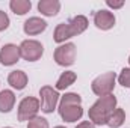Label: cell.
<instances>
[{
    "label": "cell",
    "mask_w": 130,
    "mask_h": 128,
    "mask_svg": "<svg viewBox=\"0 0 130 128\" xmlns=\"http://www.w3.org/2000/svg\"><path fill=\"white\" fill-rule=\"evenodd\" d=\"M8 27H9V17H8L6 12L0 11V32L6 30Z\"/></svg>",
    "instance_id": "obj_21"
},
{
    "label": "cell",
    "mask_w": 130,
    "mask_h": 128,
    "mask_svg": "<svg viewBox=\"0 0 130 128\" xmlns=\"http://www.w3.org/2000/svg\"><path fill=\"white\" fill-rule=\"evenodd\" d=\"M27 128H48V122H47V119H44L41 116H35L29 121Z\"/></svg>",
    "instance_id": "obj_19"
},
{
    "label": "cell",
    "mask_w": 130,
    "mask_h": 128,
    "mask_svg": "<svg viewBox=\"0 0 130 128\" xmlns=\"http://www.w3.org/2000/svg\"><path fill=\"white\" fill-rule=\"evenodd\" d=\"M94 24L101 30H109L115 26V15L106 9L97 11L94 15Z\"/></svg>",
    "instance_id": "obj_9"
},
{
    "label": "cell",
    "mask_w": 130,
    "mask_h": 128,
    "mask_svg": "<svg viewBox=\"0 0 130 128\" xmlns=\"http://www.w3.org/2000/svg\"><path fill=\"white\" fill-rule=\"evenodd\" d=\"M129 63H130V57H129Z\"/></svg>",
    "instance_id": "obj_26"
},
{
    "label": "cell",
    "mask_w": 130,
    "mask_h": 128,
    "mask_svg": "<svg viewBox=\"0 0 130 128\" xmlns=\"http://www.w3.org/2000/svg\"><path fill=\"white\" fill-rule=\"evenodd\" d=\"M41 109V102L38 98L33 96H26L21 99L18 104V121H30L32 118L36 116V113Z\"/></svg>",
    "instance_id": "obj_4"
},
{
    "label": "cell",
    "mask_w": 130,
    "mask_h": 128,
    "mask_svg": "<svg viewBox=\"0 0 130 128\" xmlns=\"http://www.w3.org/2000/svg\"><path fill=\"white\" fill-rule=\"evenodd\" d=\"M73 36H76V35H74L71 26H70L68 23H61V24H58L56 29H55V33H53V39H55V42H58V44H62L67 39L73 38Z\"/></svg>",
    "instance_id": "obj_13"
},
{
    "label": "cell",
    "mask_w": 130,
    "mask_h": 128,
    "mask_svg": "<svg viewBox=\"0 0 130 128\" xmlns=\"http://www.w3.org/2000/svg\"><path fill=\"white\" fill-rule=\"evenodd\" d=\"M59 115L65 122H76L80 121L83 116V109H82V98L79 94L68 92L64 96H61L59 101Z\"/></svg>",
    "instance_id": "obj_2"
},
{
    "label": "cell",
    "mask_w": 130,
    "mask_h": 128,
    "mask_svg": "<svg viewBox=\"0 0 130 128\" xmlns=\"http://www.w3.org/2000/svg\"><path fill=\"white\" fill-rule=\"evenodd\" d=\"M47 29V23L39 18V17H30L29 20L24 21V26H23V30L26 35L29 36H35V35H39L41 32H44Z\"/></svg>",
    "instance_id": "obj_10"
},
{
    "label": "cell",
    "mask_w": 130,
    "mask_h": 128,
    "mask_svg": "<svg viewBox=\"0 0 130 128\" xmlns=\"http://www.w3.org/2000/svg\"><path fill=\"white\" fill-rule=\"evenodd\" d=\"M115 80H117L115 72H104V74L98 75L97 78H94V81L91 83L92 92L97 96L110 95L113 88H115Z\"/></svg>",
    "instance_id": "obj_3"
},
{
    "label": "cell",
    "mask_w": 130,
    "mask_h": 128,
    "mask_svg": "<svg viewBox=\"0 0 130 128\" xmlns=\"http://www.w3.org/2000/svg\"><path fill=\"white\" fill-rule=\"evenodd\" d=\"M76 78H77V75H76L74 71H65V72H62L61 77L56 81V91H65L68 86H71L76 81Z\"/></svg>",
    "instance_id": "obj_15"
},
{
    "label": "cell",
    "mask_w": 130,
    "mask_h": 128,
    "mask_svg": "<svg viewBox=\"0 0 130 128\" xmlns=\"http://www.w3.org/2000/svg\"><path fill=\"white\" fill-rule=\"evenodd\" d=\"M44 53V47L41 42L35 41V39H26L21 42L20 45V54L24 60L27 62H36L41 59Z\"/></svg>",
    "instance_id": "obj_5"
},
{
    "label": "cell",
    "mask_w": 130,
    "mask_h": 128,
    "mask_svg": "<svg viewBox=\"0 0 130 128\" xmlns=\"http://www.w3.org/2000/svg\"><path fill=\"white\" fill-rule=\"evenodd\" d=\"M55 62L61 66H70L74 63L76 60V45L73 42L68 44H62L55 50Z\"/></svg>",
    "instance_id": "obj_7"
},
{
    "label": "cell",
    "mask_w": 130,
    "mask_h": 128,
    "mask_svg": "<svg viewBox=\"0 0 130 128\" xmlns=\"http://www.w3.org/2000/svg\"><path fill=\"white\" fill-rule=\"evenodd\" d=\"M106 5H107L109 8H113V9H120V8L124 6V2H123V0H121V2H112V0H107Z\"/></svg>",
    "instance_id": "obj_22"
},
{
    "label": "cell",
    "mask_w": 130,
    "mask_h": 128,
    "mask_svg": "<svg viewBox=\"0 0 130 128\" xmlns=\"http://www.w3.org/2000/svg\"><path fill=\"white\" fill-rule=\"evenodd\" d=\"M20 57H21L20 47H17L15 44H6L0 50V63L5 65V66L15 65L20 60Z\"/></svg>",
    "instance_id": "obj_8"
},
{
    "label": "cell",
    "mask_w": 130,
    "mask_h": 128,
    "mask_svg": "<svg viewBox=\"0 0 130 128\" xmlns=\"http://www.w3.org/2000/svg\"><path fill=\"white\" fill-rule=\"evenodd\" d=\"M55 128H65V127H55Z\"/></svg>",
    "instance_id": "obj_24"
},
{
    "label": "cell",
    "mask_w": 130,
    "mask_h": 128,
    "mask_svg": "<svg viewBox=\"0 0 130 128\" xmlns=\"http://www.w3.org/2000/svg\"><path fill=\"white\" fill-rule=\"evenodd\" d=\"M118 81L121 86L124 88H130V68H124L118 77Z\"/></svg>",
    "instance_id": "obj_20"
},
{
    "label": "cell",
    "mask_w": 130,
    "mask_h": 128,
    "mask_svg": "<svg viewBox=\"0 0 130 128\" xmlns=\"http://www.w3.org/2000/svg\"><path fill=\"white\" fill-rule=\"evenodd\" d=\"M39 96H41V110L44 113H53L58 101H59V94L56 89H53L52 86H42L39 89Z\"/></svg>",
    "instance_id": "obj_6"
},
{
    "label": "cell",
    "mask_w": 130,
    "mask_h": 128,
    "mask_svg": "<svg viewBox=\"0 0 130 128\" xmlns=\"http://www.w3.org/2000/svg\"><path fill=\"white\" fill-rule=\"evenodd\" d=\"M8 83H9L14 89L21 91V89H24L26 84H27V75H26L24 71H20V69L12 71V72L8 75Z\"/></svg>",
    "instance_id": "obj_12"
},
{
    "label": "cell",
    "mask_w": 130,
    "mask_h": 128,
    "mask_svg": "<svg viewBox=\"0 0 130 128\" xmlns=\"http://www.w3.org/2000/svg\"><path fill=\"white\" fill-rule=\"evenodd\" d=\"M117 107V98L112 95H106V96H100L97 101L91 105L88 116L89 121L94 125H104L107 124L109 116L112 115V112Z\"/></svg>",
    "instance_id": "obj_1"
},
{
    "label": "cell",
    "mask_w": 130,
    "mask_h": 128,
    "mask_svg": "<svg viewBox=\"0 0 130 128\" xmlns=\"http://www.w3.org/2000/svg\"><path fill=\"white\" fill-rule=\"evenodd\" d=\"M5 128H11V127H5Z\"/></svg>",
    "instance_id": "obj_25"
},
{
    "label": "cell",
    "mask_w": 130,
    "mask_h": 128,
    "mask_svg": "<svg viewBox=\"0 0 130 128\" xmlns=\"http://www.w3.org/2000/svg\"><path fill=\"white\" fill-rule=\"evenodd\" d=\"M15 104V94L12 91H2L0 92V112L2 113H9L14 109Z\"/></svg>",
    "instance_id": "obj_14"
},
{
    "label": "cell",
    "mask_w": 130,
    "mask_h": 128,
    "mask_svg": "<svg viewBox=\"0 0 130 128\" xmlns=\"http://www.w3.org/2000/svg\"><path fill=\"white\" fill-rule=\"evenodd\" d=\"M61 9V3L58 0H39L38 11L45 17H55Z\"/></svg>",
    "instance_id": "obj_11"
},
{
    "label": "cell",
    "mask_w": 130,
    "mask_h": 128,
    "mask_svg": "<svg viewBox=\"0 0 130 128\" xmlns=\"http://www.w3.org/2000/svg\"><path fill=\"white\" fill-rule=\"evenodd\" d=\"M68 24L71 26L74 35L77 36V35H80V33H83L86 30V27H88V18L85 15H76L74 18H71L68 21Z\"/></svg>",
    "instance_id": "obj_16"
},
{
    "label": "cell",
    "mask_w": 130,
    "mask_h": 128,
    "mask_svg": "<svg viewBox=\"0 0 130 128\" xmlns=\"http://www.w3.org/2000/svg\"><path fill=\"white\" fill-rule=\"evenodd\" d=\"M76 128H95V125L91 121H83V122H80Z\"/></svg>",
    "instance_id": "obj_23"
},
{
    "label": "cell",
    "mask_w": 130,
    "mask_h": 128,
    "mask_svg": "<svg viewBox=\"0 0 130 128\" xmlns=\"http://www.w3.org/2000/svg\"><path fill=\"white\" fill-rule=\"evenodd\" d=\"M9 8L12 9V12L15 15H24L30 11L32 3H30V0H11Z\"/></svg>",
    "instance_id": "obj_17"
},
{
    "label": "cell",
    "mask_w": 130,
    "mask_h": 128,
    "mask_svg": "<svg viewBox=\"0 0 130 128\" xmlns=\"http://www.w3.org/2000/svg\"><path fill=\"white\" fill-rule=\"evenodd\" d=\"M126 121V113H124V110L123 109H115L113 112H112V115L109 116V119H107V125L110 128H118L123 125V122Z\"/></svg>",
    "instance_id": "obj_18"
}]
</instances>
